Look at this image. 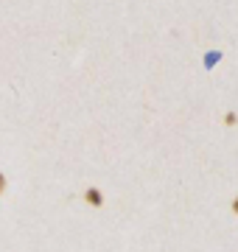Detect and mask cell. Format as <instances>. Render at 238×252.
<instances>
[{
    "label": "cell",
    "mask_w": 238,
    "mask_h": 252,
    "mask_svg": "<svg viewBox=\"0 0 238 252\" xmlns=\"http://www.w3.org/2000/svg\"><path fill=\"white\" fill-rule=\"evenodd\" d=\"M219 59H221V54H219V51H213V54H208V56H205V67H208V70H210L213 64L219 62Z\"/></svg>",
    "instance_id": "cell-2"
},
{
    "label": "cell",
    "mask_w": 238,
    "mask_h": 252,
    "mask_svg": "<svg viewBox=\"0 0 238 252\" xmlns=\"http://www.w3.org/2000/svg\"><path fill=\"white\" fill-rule=\"evenodd\" d=\"M224 124H227V126L238 124V115H236V112H227V115H224Z\"/></svg>",
    "instance_id": "cell-3"
},
{
    "label": "cell",
    "mask_w": 238,
    "mask_h": 252,
    "mask_svg": "<svg viewBox=\"0 0 238 252\" xmlns=\"http://www.w3.org/2000/svg\"><path fill=\"white\" fill-rule=\"evenodd\" d=\"M84 202L90 207H101L104 205V193H101V188H87L84 190Z\"/></svg>",
    "instance_id": "cell-1"
},
{
    "label": "cell",
    "mask_w": 238,
    "mask_h": 252,
    "mask_svg": "<svg viewBox=\"0 0 238 252\" xmlns=\"http://www.w3.org/2000/svg\"><path fill=\"white\" fill-rule=\"evenodd\" d=\"M3 190H6V177L0 174V193H3Z\"/></svg>",
    "instance_id": "cell-4"
},
{
    "label": "cell",
    "mask_w": 238,
    "mask_h": 252,
    "mask_svg": "<svg viewBox=\"0 0 238 252\" xmlns=\"http://www.w3.org/2000/svg\"><path fill=\"white\" fill-rule=\"evenodd\" d=\"M233 213L238 216V196H236V202H233Z\"/></svg>",
    "instance_id": "cell-5"
}]
</instances>
